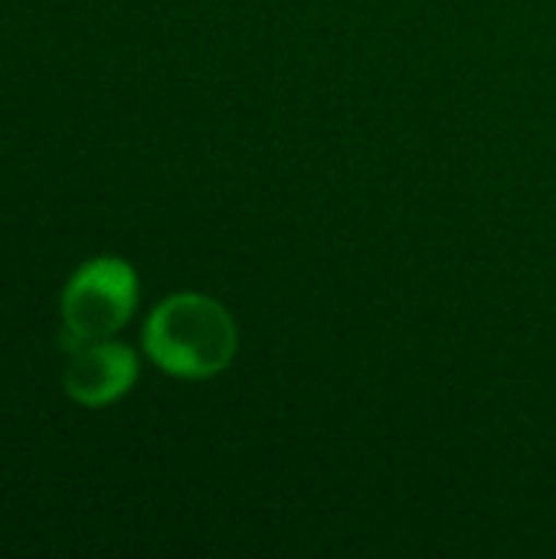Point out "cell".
I'll list each match as a JSON object with an SVG mask.
<instances>
[{"label":"cell","instance_id":"1","mask_svg":"<svg viewBox=\"0 0 556 559\" xmlns=\"http://www.w3.org/2000/svg\"><path fill=\"white\" fill-rule=\"evenodd\" d=\"M239 334L229 311L206 295H170L154 308L144 328L151 360L184 380L216 377L233 364Z\"/></svg>","mask_w":556,"mask_h":559},{"label":"cell","instance_id":"2","mask_svg":"<svg viewBox=\"0 0 556 559\" xmlns=\"http://www.w3.org/2000/svg\"><path fill=\"white\" fill-rule=\"evenodd\" d=\"M138 305V278L125 259L85 262L62 292V347L111 341Z\"/></svg>","mask_w":556,"mask_h":559},{"label":"cell","instance_id":"3","mask_svg":"<svg viewBox=\"0 0 556 559\" xmlns=\"http://www.w3.org/2000/svg\"><path fill=\"white\" fill-rule=\"evenodd\" d=\"M138 380V357L115 341H95L69 350L66 393L82 406H108Z\"/></svg>","mask_w":556,"mask_h":559}]
</instances>
